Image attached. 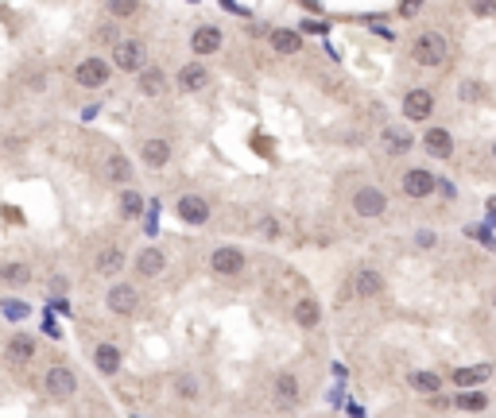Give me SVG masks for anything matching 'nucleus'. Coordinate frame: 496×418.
<instances>
[{"instance_id":"1","label":"nucleus","mask_w":496,"mask_h":418,"mask_svg":"<svg viewBox=\"0 0 496 418\" xmlns=\"http://www.w3.org/2000/svg\"><path fill=\"white\" fill-rule=\"evenodd\" d=\"M411 59L419 62V66H442L446 62V39L438 31H423L415 35L411 43Z\"/></svg>"},{"instance_id":"2","label":"nucleus","mask_w":496,"mask_h":418,"mask_svg":"<svg viewBox=\"0 0 496 418\" xmlns=\"http://www.w3.org/2000/svg\"><path fill=\"white\" fill-rule=\"evenodd\" d=\"M143 59H148V47H143L140 39H120L117 47H113V62H117V70H125V74H140Z\"/></svg>"},{"instance_id":"3","label":"nucleus","mask_w":496,"mask_h":418,"mask_svg":"<svg viewBox=\"0 0 496 418\" xmlns=\"http://www.w3.org/2000/svg\"><path fill=\"white\" fill-rule=\"evenodd\" d=\"M353 213H361V217H384V213H388L384 190H376V186H361V190L353 194Z\"/></svg>"},{"instance_id":"4","label":"nucleus","mask_w":496,"mask_h":418,"mask_svg":"<svg viewBox=\"0 0 496 418\" xmlns=\"http://www.w3.org/2000/svg\"><path fill=\"white\" fill-rule=\"evenodd\" d=\"M74 391H78L74 368H66V364H55V368L47 372V395H51V399H70Z\"/></svg>"},{"instance_id":"5","label":"nucleus","mask_w":496,"mask_h":418,"mask_svg":"<svg viewBox=\"0 0 496 418\" xmlns=\"http://www.w3.org/2000/svg\"><path fill=\"white\" fill-rule=\"evenodd\" d=\"M244 264H248V259H244V252L233 248V244H221V248L210 256V268L218 271V275H241Z\"/></svg>"},{"instance_id":"6","label":"nucleus","mask_w":496,"mask_h":418,"mask_svg":"<svg viewBox=\"0 0 496 418\" xmlns=\"http://www.w3.org/2000/svg\"><path fill=\"white\" fill-rule=\"evenodd\" d=\"M74 78H78V85H85V89H97V85L109 82V62L105 59H82L78 70H74Z\"/></svg>"},{"instance_id":"7","label":"nucleus","mask_w":496,"mask_h":418,"mask_svg":"<svg viewBox=\"0 0 496 418\" xmlns=\"http://www.w3.org/2000/svg\"><path fill=\"white\" fill-rule=\"evenodd\" d=\"M178 217H183L186 225H206V221H210V201H206L202 194H183V198H178Z\"/></svg>"},{"instance_id":"8","label":"nucleus","mask_w":496,"mask_h":418,"mask_svg":"<svg viewBox=\"0 0 496 418\" xmlns=\"http://www.w3.org/2000/svg\"><path fill=\"white\" fill-rule=\"evenodd\" d=\"M434 113V93L430 89H411L404 97V117L407 120H427Z\"/></svg>"},{"instance_id":"9","label":"nucleus","mask_w":496,"mask_h":418,"mask_svg":"<svg viewBox=\"0 0 496 418\" xmlns=\"http://www.w3.org/2000/svg\"><path fill=\"white\" fill-rule=\"evenodd\" d=\"M210 85V70L202 66V62H186L183 70H178V89L183 93H198Z\"/></svg>"},{"instance_id":"10","label":"nucleus","mask_w":496,"mask_h":418,"mask_svg":"<svg viewBox=\"0 0 496 418\" xmlns=\"http://www.w3.org/2000/svg\"><path fill=\"white\" fill-rule=\"evenodd\" d=\"M109 310L113 314H132L136 306H140V294H136V287H128V283H117V287H109Z\"/></svg>"},{"instance_id":"11","label":"nucleus","mask_w":496,"mask_h":418,"mask_svg":"<svg viewBox=\"0 0 496 418\" xmlns=\"http://www.w3.org/2000/svg\"><path fill=\"white\" fill-rule=\"evenodd\" d=\"M438 178L430 175V171H407L404 175V194L407 198H427V194H434Z\"/></svg>"},{"instance_id":"12","label":"nucleus","mask_w":496,"mask_h":418,"mask_svg":"<svg viewBox=\"0 0 496 418\" xmlns=\"http://www.w3.org/2000/svg\"><path fill=\"white\" fill-rule=\"evenodd\" d=\"M93 268H97V275H120V268H125V252H120L117 244H105V248L97 252V259H93Z\"/></svg>"},{"instance_id":"13","label":"nucleus","mask_w":496,"mask_h":418,"mask_svg":"<svg viewBox=\"0 0 496 418\" xmlns=\"http://www.w3.org/2000/svg\"><path fill=\"white\" fill-rule=\"evenodd\" d=\"M163 268H167V256H163L160 248H143L140 256H136V271H140L143 279H155V275H163Z\"/></svg>"},{"instance_id":"14","label":"nucleus","mask_w":496,"mask_h":418,"mask_svg":"<svg viewBox=\"0 0 496 418\" xmlns=\"http://www.w3.org/2000/svg\"><path fill=\"white\" fill-rule=\"evenodd\" d=\"M190 47L194 55H218L221 50V27H198L190 35Z\"/></svg>"},{"instance_id":"15","label":"nucleus","mask_w":496,"mask_h":418,"mask_svg":"<svg viewBox=\"0 0 496 418\" xmlns=\"http://www.w3.org/2000/svg\"><path fill=\"white\" fill-rule=\"evenodd\" d=\"M423 143H427V151H430V155H438V159H450V155H454V140H450L446 128H427Z\"/></svg>"},{"instance_id":"16","label":"nucleus","mask_w":496,"mask_h":418,"mask_svg":"<svg viewBox=\"0 0 496 418\" xmlns=\"http://www.w3.org/2000/svg\"><path fill=\"white\" fill-rule=\"evenodd\" d=\"M140 159L148 163V167H167V159H171V143H167V140H143Z\"/></svg>"},{"instance_id":"17","label":"nucleus","mask_w":496,"mask_h":418,"mask_svg":"<svg viewBox=\"0 0 496 418\" xmlns=\"http://www.w3.org/2000/svg\"><path fill=\"white\" fill-rule=\"evenodd\" d=\"M380 147H384L388 155H407V151H411V136H407L404 128H384Z\"/></svg>"},{"instance_id":"18","label":"nucleus","mask_w":496,"mask_h":418,"mask_svg":"<svg viewBox=\"0 0 496 418\" xmlns=\"http://www.w3.org/2000/svg\"><path fill=\"white\" fill-rule=\"evenodd\" d=\"M295 322H299L303 329H314L322 322V306L314 298H299L295 302Z\"/></svg>"},{"instance_id":"19","label":"nucleus","mask_w":496,"mask_h":418,"mask_svg":"<svg viewBox=\"0 0 496 418\" xmlns=\"http://www.w3.org/2000/svg\"><path fill=\"white\" fill-rule=\"evenodd\" d=\"M271 47H276L279 55H299V50H303V39H299V31H291V27H279V31H271Z\"/></svg>"},{"instance_id":"20","label":"nucleus","mask_w":496,"mask_h":418,"mask_svg":"<svg viewBox=\"0 0 496 418\" xmlns=\"http://www.w3.org/2000/svg\"><path fill=\"white\" fill-rule=\"evenodd\" d=\"M380 287H384V279H380L376 271H369V268H364V271H357V279H353V291L361 294V298H376V294H380Z\"/></svg>"},{"instance_id":"21","label":"nucleus","mask_w":496,"mask_h":418,"mask_svg":"<svg viewBox=\"0 0 496 418\" xmlns=\"http://www.w3.org/2000/svg\"><path fill=\"white\" fill-rule=\"evenodd\" d=\"M276 399L283 403V407L299 403V380H295L291 372H279V376H276Z\"/></svg>"},{"instance_id":"22","label":"nucleus","mask_w":496,"mask_h":418,"mask_svg":"<svg viewBox=\"0 0 496 418\" xmlns=\"http://www.w3.org/2000/svg\"><path fill=\"white\" fill-rule=\"evenodd\" d=\"M93 360H97V368H101L105 376H113V372H120V349H117V345H97V352H93Z\"/></svg>"},{"instance_id":"23","label":"nucleus","mask_w":496,"mask_h":418,"mask_svg":"<svg viewBox=\"0 0 496 418\" xmlns=\"http://www.w3.org/2000/svg\"><path fill=\"white\" fill-rule=\"evenodd\" d=\"M105 175H109V182H128V178H132V163H128L120 151H113L109 163H105Z\"/></svg>"},{"instance_id":"24","label":"nucleus","mask_w":496,"mask_h":418,"mask_svg":"<svg viewBox=\"0 0 496 418\" xmlns=\"http://www.w3.org/2000/svg\"><path fill=\"white\" fill-rule=\"evenodd\" d=\"M163 85H167L163 70H140V93H143V97H160Z\"/></svg>"},{"instance_id":"25","label":"nucleus","mask_w":496,"mask_h":418,"mask_svg":"<svg viewBox=\"0 0 496 418\" xmlns=\"http://www.w3.org/2000/svg\"><path fill=\"white\" fill-rule=\"evenodd\" d=\"M31 356H35L31 337H12V341H8V360H12V364H27Z\"/></svg>"},{"instance_id":"26","label":"nucleus","mask_w":496,"mask_h":418,"mask_svg":"<svg viewBox=\"0 0 496 418\" xmlns=\"http://www.w3.org/2000/svg\"><path fill=\"white\" fill-rule=\"evenodd\" d=\"M493 376V368H488V364H469V368H458L454 372V380L462 387H469V384H485V380Z\"/></svg>"},{"instance_id":"27","label":"nucleus","mask_w":496,"mask_h":418,"mask_svg":"<svg viewBox=\"0 0 496 418\" xmlns=\"http://www.w3.org/2000/svg\"><path fill=\"white\" fill-rule=\"evenodd\" d=\"M0 279L8 287H24V283H31V271H27V264H4V268H0Z\"/></svg>"},{"instance_id":"28","label":"nucleus","mask_w":496,"mask_h":418,"mask_svg":"<svg viewBox=\"0 0 496 418\" xmlns=\"http://www.w3.org/2000/svg\"><path fill=\"white\" fill-rule=\"evenodd\" d=\"M120 213H125L128 221H136L143 213V198L136 190H125V194H120Z\"/></svg>"},{"instance_id":"29","label":"nucleus","mask_w":496,"mask_h":418,"mask_svg":"<svg viewBox=\"0 0 496 418\" xmlns=\"http://www.w3.org/2000/svg\"><path fill=\"white\" fill-rule=\"evenodd\" d=\"M438 384H442V380H438L434 372H411V387H415V391L438 395Z\"/></svg>"},{"instance_id":"30","label":"nucleus","mask_w":496,"mask_h":418,"mask_svg":"<svg viewBox=\"0 0 496 418\" xmlns=\"http://www.w3.org/2000/svg\"><path fill=\"white\" fill-rule=\"evenodd\" d=\"M458 407H462V410H485V407H488V395H481V391H462V395H458Z\"/></svg>"},{"instance_id":"31","label":"nucleus","mask_w":496,"mask_h":418,"mask_svg":"<svg viewBox=\"0 0 496 418\" xmlns=\"http://www.w3.org/2000/svg\"><path fill=\"white\" fill-rule=\"evenodd\" d=\"M136 8H140L136 0H113V4H109V16H117V20H128V16H136Z\"/></svg>"},{"instance_id":"32","label":"nucleus","mask_w":496,"mask_h":418,"mask_svg":"<svg viewBox=\"0 0 496 418\" xmlns=\"http://www.w3.org/2000/svg\"><path fill=\"white\" fill-rule=\"evenodd\" d=\"M175 391L183 395V399H194V395H198V384H194L190 376H178V380H175Z\"/></svg>"},{"instance_id":"33","label":"nucleus","mask_w":496,"mask_h":418,"mask_svg":"<svg viewBox=\"0 0 496 418\" xmlns=\"http://www.w3.org/2000/svg\"><path fill=\"white\" fill-rule=\"evenodd\" d=\"M0 306H4V314H8V318H27V302H16V298H8V302H0Z\"/></svg>"},{"instance_id":"34","label":"nucleus","mask_w":496,"mask_h":418,"mask_svg":"<svg viewBox=\"0 0 496 418\" xmlns=\"http://www.w3.org/2000/svg\"><path fill=\"white\" fill-rule=\"evenodd\" d=\"M458 97H462V101H477L481 97V85L477 82H462V85H458Z\"/></svg>"},{"instance_id":"35","label":"nucleus","mask_w":496,"mask_h":418,"mask_svg":"<svg viewBox=\"0 0 496 418\" xmlns=\"http://www.w3.org/2000/svg\"><path fill=\"white\" fill-rule=\"evenodd\" d=\"M303 31H326V24H322V20H306V24H303Z\"/></svg>"},{"instance_id":"36","label":"nucleus","mask_w":496,"mask_h":418,"mask_svg":"<svg viewBox=\"0 0 496 418\" xmlns=\"http://www.w3.org/2000/svg\"><path fill=\"white\" fill-rule=\"evenodd\" d=\"M493 306H496V294H493Z\"/></svg>"}]
</instances>
